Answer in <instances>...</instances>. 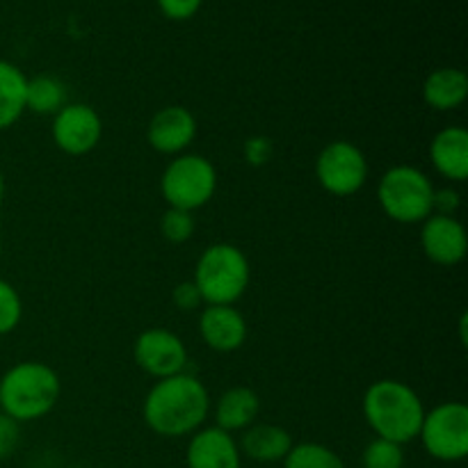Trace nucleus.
<instances>
[{"mask_svg": "<svg viewBox=\"0 0 468 468\" xmlns=\"http://www.w3.org/2000/svg\"><path fill=\"white\" fill-rule=\"evenodd\" d=\"M210 414L208 388L195 375L178 373L158 379L146 393L142 416L151 432L165 439L190 437Z\"/></svg>", "mask_w": 468, "mask_h": 468, "instance_id": "nucleus-1", "label": "nucleus"}, {"mask_svg": "<svg viewBox=\"0 0 468 468\" xmlns=\"http://www.w3.org/2000/svg\"><path fill=\"white\" fill-rule=\"evenodd\" d=\"M366 423L375 437L405 446L419 439L425 407L419 393L400 379H378L364 393Z\"/></svg>", "mask_w": 468, "mask_h": 468, "instance_id": "nucleus-2", "label": "nucleus"}, {"mask_svg": "<svg viewBox=\"0 0 468 468\" xmlns=\"http://www.w3.org/2000/svg\"><path fill=\"white\" fill-rule=\"evenodd\" d=\"M62 393L59 375L41 361H21L0 378V411L16 423L48 416Z\"/></svg>", "mask_w": 468, "mask_h": 468, "instance_id": "nucleus-3", "label": "nucleus"}, {"mask_svg": "<svg viewBox=\"0 0 468 468\" xmlns=\"http://www.w3.org/2000/svg\"><path fill=\"white\" fill-rule=\"evenodd\" d=\"M250 261L242 250L229 242H215L201 251L192 282L206 306H233L250 288Z\"/></svg>", "mask_w": 468, "mask_h": 468, "instance_id": "nucleus-4", "label": "nucleus"}, {"mask_svg": "<svg viewBox=\"0 0 468 468\" xmlns=\"http://www.w3.org/2000/svg\"><path fill=\"white\" fill-rule=\"evenodd\" d=\"M434 190L428 174L411 165H396L379 178L378 201L398 224H423L432 215Z\"/></svg>", "mask_w": 468, "mask_h": 468, "instance_id": "nucleus-5", "label": "nucleus"}, {"mask_svg": "<svg viewBox=\"0 0 468 468\" xmlns=\"http://www.w3.org/2000/svg\"><path fill=\"white\" fill-rule=\"evenodd\" d=\"M160 192L169 208L195 213L204 208L218 192V169L206 155H174L160 176Z\"/></svg>", "mask_w": 468, "mask_h": 468, "instance_id": "nucleus-6", "label": "nucleus"}, {"mask_svg": "<svg viewBox=\"0 0 468 468\" xmlns=\"http://www.w3.org/2000/svg\"><path fill=\"white\" fill-rule=\"evenodd\" d=\"M419 439L425 452L439 462H462L468 455V407L464 402H441L425 411Z\"/></svg>", "mask_w": 468, "mask_h": 468, "instance_id": "nucleus-7", "label": "nucleus"}, {"mask_svg": "<svg viewBox=\"0 0 468 468\" xmlns=\"http://www.w3.org/2000/svg\"><path fill=\"white\" fill-rule=\"evenodd\" d=\"M315 178L329 195L352 197L368 181V160L352 142H329L315 158Z\"/></svg>", "mask_w": 468, "mask_h": 468, "instance_id": "nucleus-8", "label": "nucleus"}, {"mask_svg": "<svg viewBox=\"0 0 468 468\" xmlns=\"http://www.w3.org/2000/svg\"><path fill=\"white\" fill-rule=\"evenodd\" d=\"M50 135L62 154L87 155L103 137V119L91 105L67 103L58 114H53Z\"/></svg>", "mask_w": 468, "mask_h": 468, "instance_id": "nucleus-9", "label": "nucleus"}, {"mask_svg": "<svg viewBox=\"0 0 468 468\" xmlns=\"http://www.w3.org/2000/svg\"><path fill=\"white\" fill-rule=\"evenodd\" d=\"M135 364L155 379L186 373L187 347L181 336L165 327L144 329L133 346Z\"/></svg>", "mask_w": 468, "mask_h": 468, "instance_id": "nucleus-10", "label": "nucleus"}, {"mask_svg": "<svg viewBox=\"0 0 468 468\" xmlns=\"http://www.w3.org/2000/svg\"><path fill=\"white\" fill-rule=\"evenodd\" d=\"M420 247L432 263L452 268L462 263L468 250L464 224L451 215H430L420 229Z\"/></svg>", "mask_w": 468, "mask_h": 468, "instance_id": "nucleus-11", "label": "nucleus"}, {"mask_svg": "<svg viewBox=\"0 0 468 468\" xmlns=\"http://www.w3.org/2000/svg\"><path fill=\"white\" fill-rule=\"evenodd\" d=\"M197 137V119L183 105H167L151 117L146 140L165 155H181Z\"/></svg>", "mask_w": 468, "mask_h": 468, "instance_id": "nucleus-12", "label": "nucleus"}, {"mask_svg": "<svg viewBox=\"0 0 468 468\" xmlns=\"http://www.w3.org/2000/svg\"><path fill=\"white\" fill-rule=\"evenodd\" d=\"M187 468H242V455L233 434L218 425L199 428L190 434L186 448Z\"/></svg>", "mask_w": 468, "mask_h": 468, "instance_id": "nucleus-13", "label": "nucleus"}, {"mask_svg": "<svg viewBox=\"0 0 468 468\" xmlns=\"http://www.w3.org/2000/svg\"><path fill=\"white\" fill-rule=\"evenodd\" d=\"M247 320L236 306L210 304L199 315L201 341L215 352H236L247 341Z\"/></svg>", "mask_w": 468, "mask_h": 468, "instance_id": "nucleus-14", "label": "nucleus"}, {"mask_svg": "<svg viewBox=\"0 0 468 468\" xmlns=\"http://www.w3.org/2000/svg\"><path fill=\"white\" fill-rule=\"evenodd\" d=\"M238 448H240V455L250 457L256 464H277L291 452L292 437L282 425L254 423L242 430Z\"/></svg>", "mask_w": 468, "mask_h": 468, "instance_id": "nucleus-15", "label": "nucleus"}, {"mask_svg": "<svg viewBox=\"0 0 468 468\" xmlns=\"http://www.w3.org/2000/svg\"><path fill=\"white\" fill-rule=\"evenodd\" d=\"M434 169L448 181H466L468 176V133L462 126H448L434 135L430 144Z\"/></svg>", "mask_w": 468, "mask_h": 468, "instance_id": "nucleus-16", "label": "nucleus"}, {"mask_svg": "<svg viewBox=\"0 0 468 468\" xmlns=\"http://www.w3.org/2000/svg\"><path fill=\"white\" fill-rule=\"evenodd\" d=\"M261 411L259 393L250 387H233L215 402V425L224 432H242L256 423Z\"/></svg>", "mask_w": 468, "mask_h": 468, "instance_id": "nucleus-17", "label": "nucleus"}, {"mask_svg": "<svg viewBox=\"0 0 468 468\" xmlns=\"http://www.w3.org/2000/svg\"><path fill=\"white\" fill-rule=\"evenodd\" d=\"M466 96L468 78L462 69H437L423 82V101L432 110H439V112H451V110L462 108Z\"/></svg>", "mask_w": 468, "mask_h": 468, "instance_id": "nucleus-18", "label": "nucleus"}, {"mask_svg": "<svg viewBox=\"0 0 468 468\" xmlns=\"http://www.w3.org/2000/svg\"><path fill=\"white\" fill-rule=\"evenodd\" d=\"M27 76L16 64L0 59V131L12 128L26 112Z\"/></svg>", "mask_w": 468, "mask_h": 468, "instance_id": "nucleus-19", "label": "nucleus"}, {"mask_svg": "<svg viewBox=\"0 0 468 468\" xmlns=\"http://www.w3.org/2000/svg\"><path fill=\"white\" fill-rule=\"evenodd\" d=\"M67 105V87L55 76L27 78L26 110L35 114H58Z\"/></svg>", "mask_w": 468, "mask_h": 468, "instance_id": "nucleus-20", "label": "nucleus"}, {"mask_svg": "<svg viewBox=\"0 0 468 468\" xmlns=\"http://www.w3.org/2000/svg\"><path fill=\"white\" fill-rule=\"evenodd\" d=\"M283 468H346V462L324 443L302 441L292 443L291 452L283 457Z\"/></svg>", "mask_w": 468, "mask_h": 468, "instance_id": "nucleus-21", "label": "nucleus"}, {"mask_svg": "<svg viewBox=\"0 0 468 468\" xmlns=\"http://www.w3.org/2000/svg\"><path fill=\"white\" fill-rule=\"evenodd\" d=\"M364 468H405V451L398 443L375 437L361 455Z\"/></svg>", "mask_w": 468, "mask_h": 468, "instance_id": "nucleus-22", "label": "nucleus"}, {"mask_svg": "<svg viewBox=\"0 0 468 468\" xmlns=\"http://www.w3.org/2000/svg\"><path fill=\"white\" fill-rule=\"evenodd\" d=\"M195 229V213H187V210L167 208L160 218V231H163L165 240L174 242V245H183V242L190 240Z\"/></svg>", "mask_w": 468, "mask_h": 468, "instance_id": "nucleus-23", "label": "nucleus"}, {"mask_svg": "<svg viewBox=\"0 0 468 468\" xmlns=\"http://www.w3.org/2000/svg\"><path fill=\"white\" fill-rule=\"evenodd\" d=\"M23 300L16 288L0 279V336H7L21 324Z\"/></svg>", "mask_w": 468, "mask_h": 468, "instance_id": "nucleus-24", "label": "nucleus"}, {"mask_svg": "<svg viewBox=\"0 0 468 468\" xmlns=\"http://www.w3.org/2000/svg\"><path fill=\"white\" fill-rule=\"evenodd\" d=\"M18 441H21V423L0 411V462L14 455Z\"/></svg>", "mask_w": 468, "mask_h": 468, "instance_id": "nucleus-25", "label": "nucleus"}, {"mask_svg": "<svg viewBox=\"0 0 468 468\" xmlns=\"http://www.w3.org/2000/svg\"><path fill=\"white\" fill-rule=\"evenodd\" d=\"M242 154H245L247 163L254 165V167H261V165H265L270 158H272V142H270L268 137H261V135L250 137V140L245 142Z\"/></svg>", "mask_w": 468, "mask_h": 468, "instance_id": "nucleus-26", "label": "nucleus"}, {"mask_svg": "<svg viewBox=\"0 0 468 468\" xmlns=\"http://www.w3.org/2000/svg\"><path fill=\"white\" fill-rule=\"evenodd\" d=\"M160 9L172 21H186L192 18L201 7V0H158Z\"/></svg>", "mask_w": 468, "mask_h": 468, "instance_id": "nucleus-27", "label": "nucleus"}, {"mask_svg": "<svg viewBox=\"0 0 468 468\" xmlns=\"http://www.w3.org/2000/svg\"><path fill=\"white\" fill-rule=\"evenodd\" d=\"M172 300H174V304H176V309H181V311H195L197 306L204 304V300H201L195 282L178 283V286L172 291Z\"/></svg>", "mask_w": 468, "mask_h": 468, "instance_id": "nucleus-28", "label": "nucleus"}, {"mask_svg": "<svg viewBox=\"0 0 468 468\" xmlns=\"http://www.w3.org/2000/svg\"><path fill=\"white\" fill-rule=\"evenodd\" d=\"M457 208H460V192H457L455 187H441V190H434V199H432L434 215H451V218H455Z\"/></svg>", "mask_w": 468, "mask_h": 468, "instance_id": "nucleus-29", "label": "nucleus"}, {"mask_svg": "<svg viewBox=\"0 0 468 468\" xmlns=\"http://www.w3.org/2000/svg\"><path fill=\"white\" fill-rule=\"evenodd\" d=\"M460 332H462V343H464V346H466V315H462Z\"/></svg>", "mask_w": 468, "mask_h": 468, "instance_id": "nucleus-30", "label": "nucleus"}, {"mask_svg": "<svg viewBox=\"0 0 468 468\" xmlns=\"http://www.w3.org/2000/svg\"><path fill=\"white\" fill-rule=\"evenodd\" d=\"M3 199H5V176L3 172H0V206H3Z\"/></svg>", "mask_w": 468, "mask_h": 468, "instance_id": "nucleus-31", "label": "nucleus"}, {"mask_svg": "<svg viewBox=\"0 0 468 468\" xmlns=\"http://www.w3.org/2000/svg\"><path fill=\"white\" fill-rule=\"evenodd\" d=\"M0 254H3V240H0Z\"/></svg>", "mask_w": 468, "mask_h": 468, "instance_id": "nucleus-32", "label": "nucleus"}]
</instances>
